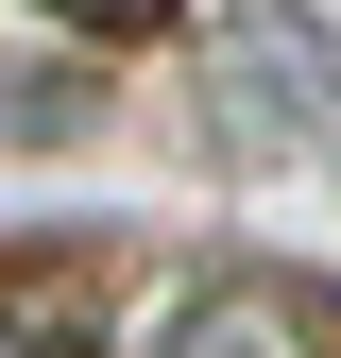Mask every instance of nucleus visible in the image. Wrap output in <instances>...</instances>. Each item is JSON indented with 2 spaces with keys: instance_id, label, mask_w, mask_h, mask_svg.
I'll return each mask as SVG.
<instances>
[{
  "instance_id": "obj_4",
  "label": "nucleus",
  "mask_w": 341,
  "mask_h": 358,
  "mask_svg": "<svg viewBox=\"0 0 341 358\" xmlns=\"http://www.w3.org/2000/svg\"><path fill=\"white\" fill-rule=\"evenodd\" d=\"M0 358H85V324H68V307H34V290H17V307H0Z\"/></svg>"
},
{
  "instance_id": "obj_5",
  "label": "nucleus",
  "mask_w": 341,
  "mask_h": 358,
  "mask_svg": "<svg viewBox=\"0 0 341 358\" xmlns=\"http://www.w3.org/2000/svg\"><path fill=\"white\" fill-rule=\"evenodd\" d=\"M68 34H119V52H137V34H170V0H52Z\"/></svg>"
},
{
  "instance_id": "obj_2",
  "label": "nucleus",
  "mask_w": 341,
  "mask_h": 358,
  "mask_svg": "<svg viewBox=\"0 0 341 358\" xmlns=\"http://www.w3.org/2000/svg\"><path fill=\"white\" fill-rule=\"evenodd\" d=\"M119 358H307V307L256 290V273H188V290L137 307V341H119Z\"/></svg>"
},
{
  "instance_id": "obj_3",
  "label": "nucleus",
  "mask_w": 341,
  "mask_h": 358,
  "mask_svg": "<svg viewBox=\"0 0 341 358\" xmlns=\"http://www.w3.org/2000/svg\"><path fill=\"white\" fill-rule=\"evenodd\" d=\"M0 137H85V85L68 69H0Z\"/></svg>"
},
{
  "instance_id": "obj_1",
  "label": "nucleus",
  "mask_w": 341,
  "mask_h": 358,
  "mask_svg": "<svg viewBox=\"0 0 341 358\" xmlns=\"http://www.w3.org/2000/svg\"><path fill=\"white\" fill-rule=\"evenodd\" d=\"M205 85H222V154L341 171V17H307V0H239V17L205 34Z\"/></svg>"
}]
</instances>
